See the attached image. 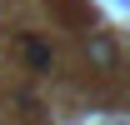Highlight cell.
<instances>
[{
  "mask_svg": "<svg viewBox=\"0 0 130 125\" xmlns=\"http://www.w3.org/2000/svg\"><path fill=\"white\" fill-rule=\"evenodd\" d=\"M90 55H95L100 65H115V45L105 40V35H100V40H90Z\"/></svg>",
  "mask_w": 130,
  "mask_h": 125,
  "instance_id": "cell-1",
  "label": "cell"
},
{
  "mask_svg": "<svg viewBox=\"0 0 130 125\" xmlns=\"http://www.w3.org/2000/svg\"><path fill=\"white\" fill-rule=\"evenodd\" d=\"M25 55H30V65H40V70L50 65V50L40 45V40H25Z\"/></svg>",
  "mask_w": 130,
  "mask_h": 125,
  "instance_id": "cell-2",
  "label": "cell"
}]
</instances>
